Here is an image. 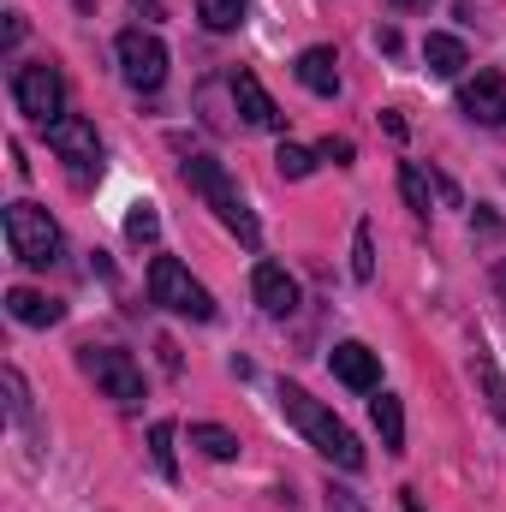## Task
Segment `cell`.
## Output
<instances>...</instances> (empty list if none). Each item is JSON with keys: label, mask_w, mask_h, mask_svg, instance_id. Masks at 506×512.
<instances>
[{"label": "cell", "mask_w": 506, "mask_h": 512, "mask_svg": "<svg viewBox=\"0 0 506 512\" xmlns=\"http://www.w3.org/2000/svg\"><path fill=\"white\" fill-rule=\"evenodd\" d=\"M280 411L304 429V441L322 453V459H334L340 471H364V441L322 405V399H310L304 387H292V382H280Z\"/></svg>", "instance_id": "obj_1"}, {"label": "cell", "mask_w": 506, "mask_h": 512, "mask_svg": "<svg viewBox=\"0 0 506 512\" xmlns=\"http://www.w3.org/2000/svg\"><path fill=\"white\" fill-rule=\"evenodd\" d=\"M185 185H191V191H197V197L215 209V221H221V227H227V233H233L245 251H256V245H262V227H256V215L245 209V197H239L233 173H227L215 155H191V161H185Z\"/></svg>", "instance_id": "obj_2"}, {"label": "cell", "mask_w": 506, "mask_h": 512, "mask_svg": "<svg viewBox=\"0 0 506 512\" xmlns=\"http://www.w3.org/2000/svg\"><path fill=\"white\" fill-rule=\"evenodd\" d=\"M0 221H6V245H12V256L24 268H54L60 262V227H54V215L42 203L18 197V203H6Z\"/></svg>", "instance_id": "obj_3"}, {"label": "cell", "mask_w": 506, "mask_h": 512, "mask_svg": "<svg viewBox=\"0 0 506 512\" xmlns=\"http://www.w3.org/2000/svg\"><path fill=\"white\" fill-rule=\"evenodd\" d=\"M149 298H155L161 310H173V316H191V322H209V316H215L209 286L191 280V268H185L179 256H155V262H149Z\"/></svg>", "instance_id": "obj_4"}, {"label": "cell", "mask_w": 506, "mask_h": 512, "mask_svg": "<svg viewBox=\"0 0 506 512\" xmlns=\"http://www.w3.org/2000/svg\"><path fill=\"white\" fill-rule=\"evenodd\" d=\"M12 102H18L24 120L54 126V120H66V78H60L48 60H30V66L12 72Z\"/></svg>", "instance_id": "obj_5"}, {"label": "cell", "mask_w": 506, "mask_h": 512, "mask_svg": "<svg viewBox=\"0 0 506 512\" xmlns=\"http://www.w3.org/2000/svg\"><path fill=\"white\" fill-rule=\"evenodd\" d=\"M78 364H84V376L102 387L120 411H137V405H143V370L131 364V352H114V346H84V352H78Z\"/></svg>", "instance_id": "obj_6"}, {"label": "cell", "mask_w": 506, "mask_h": 512, "mask_svg": "<svg viewBox=\"0 0 506 512\" xmlns=\"http://www.w3.org/2000/svg\"><path fill=\"white\" fill-rule=\"evenodd\" d=\"M114 54H120V78H126L131 90H161V78H167V48H161V36H149V30H120Z\"/></svg>", "instance_id": "obj_7"}, {"label": "cell", "mask_w": 506, "mask_h": 512, "mask_svg": "<svg viewBox=\"0 0 506 512\" xmlns=\"http://www.w3.org/2000/svg\"><path fill=\"white\" fill-rule=\"evenodd\" d=\"M48 149H54V155H60L78 179H84L90 167H102V137H96V126H90L84 114L54 120V126H48Z\"/></svg>", "instance_id": "obj_8"}, {"label": "cell", "mask_w": 506, "mask_h": 512, "mask_svg": "<svg viewBox=\"0 0 506 512\" xmlns=\"http://www.w3.org/2000/svg\"><path fill=\"white\" fill-rule=\"evenodd\" d=\"M459 108L477 120V126H506V78L501 72H477L459 84Z\"/></svg>", "instance_id": "obj_9"}, {"label": "cell", "mask_w": 506, "mask_h": 512, "mask_svg": "<svg viewBox=\"0 0 506 512\" xmlns=\"http://www.w3.org/2000/svg\"><path fill=\"white\" fill-rule=\"evenodd\" d=\"M251 292H256V304H262L268 316H292V310H298V280H292L280 262H256Z\"/></svg>", "instance_id": "obj_10"}, {"label": "cell", "mask_w": 506, "mask_h": 512, "mask_svg": "<svg viewBox=\"0 0 506 512\" xmlns=\"http://www.w3.org/2000/svg\"><path fill=\"white\" fill-rule=\"evenodd\" d=\"M334 376L352 387V393H376L381 387V358L364 346V340H340V346H334Z\"/></svg>", "instance_id": "obj_11"}, {"label": "cell", "mask_w": 506, "mask_h": 512, "mask_svg": "<svg viewBox=\"0 0 506 512\" xmlns=\"http://www.w3.org/2000/svg\"><path fill=\"white\" fill-rule=\"evenodd\" d=\"M233 102H239L245 126H256V131H280V126H286V114L274 108V96L262 90V78H256V72H233Z\"/></svg>", "instance_id": "obj_12"}, {"label": "cell", "mask_w": 506, "mask_h": 512, "mask_svg": "<svg viewBox=\"0 0 506 512\" xmlns=\"http://www.w3.org/2000/svg\"><path fill=\"white\" fill-rule=\"evenodd\" d=\"M292 72H298V84L310 96H340V60H334V48H304Z\"/></svg>", "instance_id": "obj_13"}, {"label": "cell", "mask_w": 506, "mask_h": 512, "mask_svg": "<svg viewBox=\"0 0 506 512\" xmlns=\"http://www.w3.org/2000/svg\"><path fill=\"white\" fill-rule=\"evenodd\" d=\"M423 66H429L435 78H459V72L471 66V54H465V42H459V36L429 30V36H423Z\"/></svg>", "instance_id": "obj_14"}, {"label": "cell", "mask_w": 506, "mask_h": 512, "mask_svg": "<svg viewBox=\"0 0 506 512\" xmlns=\"http://www.w3.org/2000/svg\"><path fill=\"white\" fill-rule=\"evenodd\" d=\"M6 316H12V322H24V328H54L66 310H60L54 298L30 292V286H12V292H6Z\"/></svg>", "instance_id": "obj_15"}, {"label": "cell", "mask_w": 506, "mask_h": 512, "mask_svg": "<svg viewBox=\"0 0 506 512\" xmlns=\"http://www.w3.org/2000/svg\"><path fill=\"white\" fill-rule=\"evenodd\" d=\"M370 417H376V435L387 453H405V411H399V399L393 393H376L370 399Z\"/></svg>", "instance_id": "obj_16"}, {"label": "cell", "mask_w": 506, "mask_h": 512, "mask_svg": "<svg viewBox=\"0 0 506 512\" xmlns=\"http://www.w3.org/2000/svg\"><path fill=\"white\" fill-rule=\"evenodd\" d=\"M191 447H203L209 459H239V435L233 429H221V423H191Z\"/></svg>", "instance_id": "obj_17"}, {"label": "cell", "mask_w": 506, "mask_h": 512, "mask_svg": "<svg viewBox=\"0 0 506 512\" xmlns=\"http://www.w3.org/2000/svg\"><path fill=\"white\" fill-rule=\"evenodd\" d=\"M471 370H477V382H483V399H489V411H495V423L506 429V387H501V370H495V358L477 346V358H471Z\"/></svg>", "instance_id": "obj_18"}, {"label": "cell", "mask_w": 506, "mask_h": 512, "mask_svg": "<svg viewBox=\"0 0 506 512\" xmlns=\"http://www.w3.org/2000/svg\"><path fill=\"white\" fill-rule=\"evenodd\" d=\"M173 435H179L173 423H149V459H155V471H161L167 483L179 477V453H173Z\"/></svg>", "instance_id": "obj_19"}, {"label": "cell", "mask_w": 506, "mask_h": 512, "mask_svg": "<svg viewBox=\"0 0 506 512\" xmlns=\"http://www.w3.org/2000/svg\"><path fill=\"white\" fill-rule=\"evenodd\" d=\"M399 197L411 203V215H429V173L417 161H399Z\"/></svg>", "instance_id": "obj_20"}, {"label": "cell", "mask_w": 506, "mask_h": 512, "mask_svg": "<svg viewBox=\"0 0 506 512\" xmlns=\"http://www.w3.org/2000/svg\"><path fill=\"white\" fill-rule=\"evenodd\" d=\"M316 161H322V155H316V149H304V143H280V149H274V167H280L286 179H310V173H316Z\"/></svg>", "instance_id": "obj_21"}, {"label": "cell", "mask_w": 506, "mask_h": 512, "mask_svg": "<svg viewBox=\"0 0 506 512\" xmlns=\"http://www.w3.org/2000/svg\"><path fill=\"white\" fill-rule=\"evenodd\" d=\"M197 18L209 30H239L245 24V0H197Z\"/></svg>", "instance_id": "obj_22"}, {"label": "cell", "mask_w": 506, "mask_h": 512, "mask_svg": "<svg viewBox=\"0 0 506 512\" xmlns=\"http://www.w3.org/2000/svg\"><path fill=\"white\" fill-rule=\"evenodd\" d=\"M126 239H137V245L161 239V215H155L149 203H131V215H126Z\"/></svg>", "instance_id": "obj_23"}, {"label": "cell", "mask_w": 506, "mask_h": 512, "mask_svg": "<svg viewBox=\"0 0 506 512\" xmlns=\"http://www.w3.org/2000/svg\"><path fill=\"white\" fill-rule=\"evenodd\" d=\"M352 274H358V280H376V239H370V221L352 233Z\"/></svg>", "instance_id": "obj_24"}, {"label": "cell", "mask_w": 506, "mask_h": 512, "mask_svg": "<svg viewBox=\"0 0 506 512\" xmlns=\"http://www.w3.org/2000/svg\"><path fill=\"white\" fill-rule=\"evenodd\" d=\"M0 382H6V411L24 423V417H30V393H24V376H18V370H0Z\"/></svg>", "instance_id": "obj_25"}, {"label": "cell", "mask_w": 506, "mask_h": 512, "mask_svg": "<svg viewBox=\"0 0 506 512\" xmlns=\"http://www.w3.org/2000/svg\"><path fill=\"white\" fill-rule=\"evenodd\" d=\"M322 161H334V167H352V155H358V143L352 137H322V149H316Z\"/></svg>", "instance_id": "obj_26"}, {"label": "cell", "mask_w": 506, "mask_h": 512, "mask_svg": "<svg viewBox=\"0 0 506 512\" xmlns=\"http://www.w3.org/2000/svg\"><path fill=\"white\" fill-rule=\"evenodd\" d=\"M328 512H370V507H364L352 489H334V483H328Z\"/></svg>", "instance_id": "obj_27"}, {"label": "cell", "mask_w": 506, "mask_h": 512, "mask_svg": "<svg viewBox=\"0 0 506 512\" xmlns=\"http://www.w3.org/2000/svg\"><path fill=\"white\" fill-rule=\"evenodd\" d=\"M381 131H387V137H405V120H399V114H387V108H381Z\"/></svg>", "instance_id": "obj_28"}, {"label": "cell", "mask_w": 506, "mask_h": 512, "mask_svg": "<svg viewBox=\"0 0 506 512\" xmlns=\"http://www.w3.org/2000/svg\"><path fill=\"white\" fill-rule=\"evenodd\" d=\"M399 507H405V512H423V501H417L411 489H399Z\"/></svg>", "instance_id": "obj_29"}, {"label": "cell", "mask_w": 506, "mask_h": 512, "mask_svg": "<svg viewBox=\"0 0 506 512\" xmlns=\"http://www.w3.org/2000/svg\"><path fill=\"white\" fill-rule=\"evenodd\" d=\"M137 12H149V18H161V0H131Z\"/></svg>", "instance_id": "obj_30"}, {"label": "cell", "mask_w": 506, "mask_h": 512, "mask_svg": "<svg viewBox=\"0 0 506 512\" xmlns=\"http://www.w3.org/2000/svg\"><path fill=\"white\" fill-rule=\"evenodd\" d=\"M495 286H501V298H506V262H501V268H495Z\"/></svg>", "instance_id": "obj_31"}, {"label": "cell", "mask_w": 506, "mask_h": 512, "mask_svg": "<svg viewBox=\"0 0 506 512\" xmlns=\"http://www.w3.org/2000/svg\"><path fill=\"white\" fill-rule=\"evenodd\" d=\"M399 6H429V0H399Z\"/></svg>", "instance_id": "obj_32"}]
</instances>
